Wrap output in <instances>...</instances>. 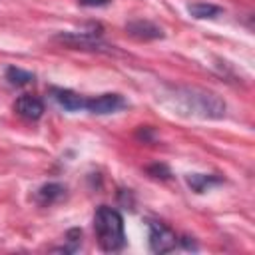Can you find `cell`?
Returning <instances> with one entry per match:
<instances>
[{
    "instance_id": "obj_1",
    "label": "cell",
    "mask_w": 255,
    "mask_h": 255,
    "mask_svg": "<svg viewBox=\"0 0 255 255\" xmlns=\"http://www.w3.org/2000/svg\"><path fill=\"white\" fill-rule=\"evenodd\" d=\"M94 231L98 237V245L104 251L116 253V251L124 249V245H126L124 219L116 209H112L108 205L98 207L94 213Z\"/></svg>"
},
{
    "instance_id": "obj_2",
    "label": "cell",
    "mask_w": 255,
    "mask_h": 255,
    "mask_svg": "<svg viewBox=\"0 0 255 255\" xmlns=\"http://www.w3.org/2000/svg\"><path fill=\"white\" fill-rule=\"evenodd\" d=\"M179 100L187 112L199 118L219 120L225 116V102L211 92L195 90V88H183L179 90Z\"/></svg>"
},
{
    "instance_id": "obj_3",
    "label": "cell",
    "mask_w": 255,
    "mask_h": 255,
    "mask_svg": "<svg viewBox=\"0 0 255 255\" xmlns=\"http://www.w3.org/2000/svg\"><path fill=\"white\" fill-rule=\"evenodd\" d=\"M147 229H149V249L153 253H167V251L175 249L177 237L167 225H163L159 221H149Z\"/></svg>"
},
{
    "instance_id": "obj_4",
    "label": "cell",
    "mask_w": 255,
    "mask_h": 255,
    "mask_svg": "<svg viewBox=\"0 0 255 255\" xmlns=\"http://www.w3.org/2000/svg\"><path fill=\"white\" fill-rule=\"evenodd\" d=\"M126 108V100L120 96V94H100V96H94L90 100H86V110L90 114H96V116H106V114H114L118 110Z\"/></svg>"
},
{
    "instance_id": "obj_5",
    "label": "cell",
    "mask_w": 255,
    "mask_h": 255,
    "mask_svg": "<svg viewBox=\"0 0 255 255\" xmlns=\"http://www.w3.org/2000/svg\"><path fill=\"white\" fill-rule=\"evenodd\" d=\"M52 98L58 102V106H62L66 112H80V110H86V100L76 94L74 90H68V88H52L50 90Z\"/></svg>"
},
{
    "instance_id": "obj_6",
    "label": "cell",
    "mask_w": 255,
    "mask_h": 255,
    "mask_svg": "<svg viewBox=\"0 0 255 255\" xmlns=\"http://www.w3.org/2000/svg\"><path fill=\"white\" fill-rule=\"evenodd\" d=\"M14 110H16L18 116H22V118H26V120H40L42 114H44V104H42L40 98L24 94V96H20V98L16 100Z\"/></svg>"
},
{
    "instance_id": "obj_7",
    "label": "cell",
    "mask_w": 255,
    "mask_h": 255,
    "mask_svg": "<svg viewBox=\"0 0 255 255\" xmlns=\"http://www.w3.org/2000/svg\"><path fill=\"white\" fill-rule=\"evenodd\" d=\"M126 30L129 36L137 38V40H157L163 38V30L159 26H155L149 20H133L129 24H126Z\"/></svg>"
},
{
    "instance_id": "obj_8",
    "label": "cell",
    "mask_w": 255,
    "mask_h": 255,
    "mask_svg": "<svg viewBox=\"0 0 255 255\" xmlns=\"http://www.w3.org/2000/svg\"><path fill=\"white\" fill-rule=\"evenodd\" d=\"M66 195V187L62 183H44L42 187L36 189V201L40 205H52V203H58L62 197Z\"/></svg>"
},
{
    "instance_id": "obj_9",
    "label": "cell",
    "mask_w": 255,
    "mask_h": 255,
    "mask_svg": "<svg viewBox=\"0 0 255 255\" xmlns=\"http://www.w3.org/2000/svg\"><path fill=\"white\" fill-rule=\"evenodd\" d=\"M185 181H187V185H189L195 193H203V191H207L209 187L223 183V177L207 175V173H189V175L185 177Z\"/></svg>"
},
{
    "instance_id": "obj_10",
    "label": "cell",
    "mask_w": 255,
    "mask_h": 255,
    "mask_svg": "<svg viewBox=\"0 0 255 255\" xmlns=\"http://www.w3.org/2000/svg\"><path fill=\"white\" fill-rule=\"evenodd\" d=\"M189 14L193 16V18H199V20H203V18H215L217 14H221V8L219 6H215V4H207V2H195V4H189Z\"/></svg>"
},
{
    "instance_id": "obj_11",
    "label": "cell",
    "mask_w": 255,
    "mask_h": 255,
    "mask_svg": "<svg viewBox=\"0 0 255 255\" xmlns=\"http://www.w3.org/2000/svg\"><path fill=\"white\" fill-rule=\"evenodd\" d=\"M6 80H8V84L10 86H26V84H30V82H34V74L32 72H26V70H22V68H16V66H10L8 70H6Z\"/></svg>"
},
{
    "instance_id": "obj_12",
    "label": "cell",
    "mask_w": 255,
    "mask_h": 255,
    "mask_svg": "<svg viewBox=\"0 0 255 255\" xmlns=\"http://www.w3.org/2000/svg\"><path fill=\"white\" fill-rule=\"evenodd\" d=\"M147 171L153 175V177H169V169L165 167V165H159V163H155V165H151V167H147Z\"/></svg>"
},
{
    "instance_id": "obj_13",
    "label": "cell",
    "mask_w": 255,
    "mask_h": 255,
    "mask_svg": "<svg viewBox=\"0 0 255 255\" xmlns=\"http://www.w3.org/2000/svg\"><path fill=\"white\" fill-rule=\"evenodd\" d=\"M112 0H80L82 6H108Z\"/></svg>"
}]
</instances>
